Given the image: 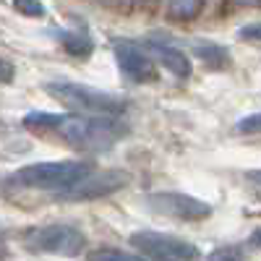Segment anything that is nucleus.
Wrapping results in <instances>:
<instances>
[{
	"instance_id": "f257e3e1",
	"label": "nucleus",
	"mask_w": 261,
	"mask_h": 261,
	"mask_svg": "<svg viewBox=\"0 0 261 261\" xmlns=\"http://www.w3.org/2000/svg\"><path fill=\"white\" fill-rule=\"evenodd\" d=\"M27 128H39V130H55L63 136L71 146L86 149V151H102L110 149L120 136L125 134V125L120 118L113 115H58V113H29L24 118Z\"/></svg>"
},
{
	"instance_id": "f03ea898",
	"label": "nucleus",
	"mask_w": 261,
	"mask_h": 261,
	"mask_svg": "<svg viewBox=\"0 0 261 261\" xmlns=\"http://www.w3.org/2000/svg\"><path fill=\"white\" fill-rule=\"evenodd\" d=\"M45 92L50 97H55L58 102H63L68 110L81 113V115H113V118H120L125 113V102L118 94L94 89V86H86V84H79V81L55 79V81L45 84Z\"/></svg>"
},
{
	"instance_id": "7ed1b4c3",
	"label": "nucleus",
	"mask_w": 261,
	"mask_h": 261,
	"mask_svg": "<svg viewBox=\"0 0 261 261\" xmlns=\"http://www.w3.org/2000/svg\"><path fill=\"white\" fill-rule=\"evenodd\" d=\"M92 170L89 162L79 160H60V162H34L21 167L13 180L24 188H45V191H60L65 186L76 183Z\"/></svg>"
},
{
	"instance_id": "20e7f679",
	"label": "nucleus",
	"mask_w": 261,
	"mask_h": 261,
	"mask_svg": "<svg viewBox=\"0 0 261 261\" xmlns=\"http://www.w3.org/2000/svg\"><path fill=\"white\" fill-rule=\"evenodd\" d=\"M24 243L34 253H55V256H79L86 246V238L73 225H42L32 227Z\"/></svg>"
},
{
	"instance_id": "39448f33",
	"label": "nucleus",
	"mask_w": 261,
	"mask_h": 261,
	"mask_svg": "<svg viewBox=\"0 0 261 261\" xmlns=\"http://www.w3.org/2000/svg\"><path fill=\"white\" fill-rule=\"evenodd\" d=\"M130 246L144 258H160V261H193L201 256L191 241H183V238L170 232H151V230L134 232Z\"/></svg>"
},
{
	"instance_id": "423d86ee",
	"label": "nucleus",
	"mask_w": 261,
	"mask_h": 261,
	"mask_svg": "<svg viewBox=\"0 0 261 261\" xmlns=\"http://www.w3.org/2000/svg\"><path fill=\"white\" fill-rule=\"evenodd\" d=\"M128 180H130V175L125 170H99V172L89 170L76 183L55 191V199H60V201H94V199H102V196H110V193L120 191Z\"/></svg>"
},
{
	"instance_id": "0eeeda50",
	"label": "nucleus",
	"mask_w": 261,
	"mask_h": 261,
	"mask_svg": "<svg viewBox=\"0 0 261 261\" xmlns=\"http://www.w3.org/2000/svg\"><path fill=\"white\" fill-rule=\"evenodd\" d=\"M144 201L151 212L172 217V220H183V222H199L212 214V206L206 201L196 199V196H188V193H178V191L149 193Z\"/></svg>"
},
{
	"instance_id": "6e6552de",
	"label": "nucleus",
	"mask_w": 261,
	"mask_h": 261,
	"mask_svg": "<svg viewBox=\"0 0 261 261\" xmlns=\"http://www.w3.org/2000/svg\"><path fill=\"white\" fill-rule=\"evenodd\" d=\"M115 63L120 73L134 81V84H149V81H157V63L151 58V53H146L141 45L136 42H118L115 45Z\"/></svg>"
},
{
	"instance_id": "1a4fd4ad",
	"label": "nucleus",
	"mask_w": 261,
	"mask_h": 261,
	"mask_svg": "<svg viewBox=\"0 0 261 261\" xmlns=\"http://www.w3.org/2000/svg\"><path fill=\"white\" fill-rule=\"evenodd\" d=\"M146 47L151 53V58H154V63H160L165 71H170L172 76L178 79H188L193 65H191V58L180 50V47H172V45H162V42H157L154 37H149Z\"/></svg>"
},
{
	"instance_id": "9d476101",
	"label": "nucleus",
	"mask_w": 261,
	"mask_h": 261,
	"mask_svg": "<svg viewBox=\"0 0 261 261\" xmlns=\"http://www.w3.org/2000/svg\"><path fill=\"white\" fill-rule=\"evenodd\" d=\"M193 53H196V58H201L206 65H212V68H227V65H230V53H227V47L217 45V42L196 39V42H193Z\"/></svg>"
},
{
	"instance_id": "9b49d317",
	"label": "nucleus",
	"mask_w": 261,
	"mask_h": 261,
	"mask_svg": "<svg viewBox=\"0 0 261 261\" xmlns=\"http://www.w3.org/2000/svg\"><path fill=\"white\" fill-rule=\"evenodd\" d=\"M60 42H63V47L68 50L71 55H76V58H86V55H92V50H94L92 37L86 32H76V29L73 32H63Z\"/></svg>"
},
{
	"instance_id": "f8f14e48",
	"label": "nucleus",
	"mask_w": 261,
	"mask_h": 261,
	"mask_svg": "<svg viewBox=\"0 0 261 261\" xmlns=\"http://www.w3.org/2000/svg\"><path fill=\"white\" fill-rule=\"evenodd\" d=\"M204 6V0H170V16L172 18H178V21H188L193 16H199Z\"/></svg>"
},
{
	"instance_id": "ddd939ff",
	"label": "nucleus",
	"mask_w": 261,
	"mask_h": 261,
	"mask_svg": "<svg viewBox=\"0 0 261 261\" xmlns=\"http://www.w3.org/2000/svg\"><path fill=\"white\" fill-rule=\"evenodd\" d=\"M92 261H105V258H113V261H136L141 258V253H128L123 248H97L89 253Z\"/></svg>"
},
{
	"instance_id": "4468645a",
	"label": "nucleus",
	"mask_w": 261,
	"mask_h": 261,
	"mask_svg": "<svg viewBox=\"0 0 261 261\" xmlns=\"http://www.w3.org/2000/svg\"><path fill=\"white\" fill-rule=\"evenodd\" d=\"M13 8L24 16H32V18L45 16V6H42L39 0H13Z\"/></svg>"
},
{
	"instance_id": "2eb2a0df",
	"label": "nucleus",
	"mask_w": 261,
	"mask_h": 261,
	"mask_svg": "<svg viewBox=\"0 0 261 261\" xmlns=\"http://www.w3.org/2000/svg\"><path fill=\"white\" fill-rule=\"evenodd\" d=\"M238 134H261V113H251L235 123Z\"/></svg>"
},
{
	"instance_id": "dca6fc26",
	"label": "nucleus",
	"mask_w": 261,
	"mask_h": 261,
	"mask_svg": "<svg viewBox=\"0 0 261 261\" xmlns=\"http://www.w3.org/2000/svg\"><path fill=\"white\" fill-rule=\"evenodd\" d=\"M238 37L241 39H261V24H248L243 29H238Z\"/></svg>"
},
{
	"instance_id": "f3484780",
	"label": "nucleus",
	"mask_w": 261,
	"mask_h": 261,
	"mask_svg": "<svg viewBox=\"0 0 261 261\" xmlns=\"http://www.w3.org/2000/svg\"><path fill=\"white\" fill-rule=\"evenodd\" d=\"M13 65L6 60V58H0V84H11L13 81Z\"/></svg>"
},
{
	"instance_id": "a211bd4d",
	"label": "nucleus",
	"mask_w": 261,
	"mask_h": 261,
	"mask_svg": "<svg viewBox=\"0 0 261 261\" xmlns=\"http://www.w3.org/2000/svg\"><path fill=\"white\" fill-rule=\"evenodd\" d=\"M241 256H243L241 251H232V248H220L212 253V258H241Z\"/></svg>"
},
{
	"instance_id": "6ab92c4d",
	"label": "nucleus",
	"mask_w": 261,
	"mask_h": 261,
	"mask_svg": "<svg viewBox=\"0 0 261 261\" xmlns=\"http://www.w3.org/2000/svg\"><path fill=\"white\" fill-rule=\"evenodd\" d=\"M246 178H248L251 183L261 186V170H248V172H246Z\"/></svg>"
},
{
	"instance_id": "aec40b11",
	"label": "nucleus",
	"mask_w": 261,
	"mask_h": 261,
	"mask_svg": "<svg viewBox=\"0 0 261 261\" xmlns=\"http://www.w3.org/2000/svg\"><path fill=\"white\" fill-rule=\"evenodd\" d=\"M251 246H253V248H261V227L251 232Z\"/></svg>"
},
{
	"instance_id": "412c9836",
	"label": "nucleus",
	"mask_w": 261,
	"mask_h": 261,
	"mask_svg": "<svg viewBox=\"0 0 261 261\" xmlns=\"http://www.w3.org/2000/svg\"><path fill=\"white\" fill-rule=\"evenodd\" d=\"M238 6H261V0H235Z\"/></svg>"
},
{
	"instance_id": "4be33fe9",
	"label": "nucleus",
	"mask_w": 261,
	"mask_h": 261,
	"mask_svg": "<svg viewBox=\"0 0 261 261\" xmlns=\"http://www.w3.org/2000/svg\"><path fill=\"white\" fill-rule=\"evenodd\" d=\"M128 3H134V0H128Z\"/></svg>"
},
{
	"instance_id": "5701e85b",
	"label": "nucleus",
	"mask_w": 261,
	"mask_h": 261,
	"mask_svg": "<svg viewBox=\"0 0 261 261\" xmlns=\"http://www.w3.org/2000/svg\"><path fill=\"white\" fill-rule=\"evenodd\" d=\"M0 235H3V230H0Z\"/></svg>"
}]
</instances>
